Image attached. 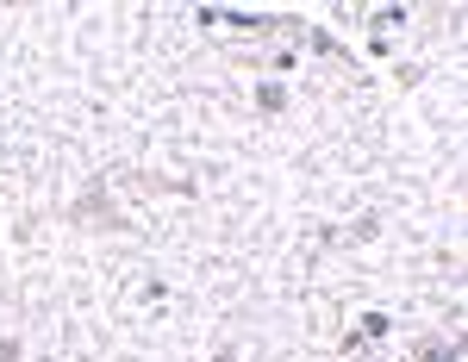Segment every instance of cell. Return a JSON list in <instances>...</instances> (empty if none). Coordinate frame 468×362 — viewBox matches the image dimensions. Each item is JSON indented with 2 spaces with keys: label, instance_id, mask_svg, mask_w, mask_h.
<instances>
[{
  "label": "cell",
  "instance_id": "6da1fadb",
  "mask_svg": "<svg viewBox=\"0 0 468 362\" xmlns=\"http://www.w3.org/2000/svg\"><path fill=\"white\" fill-rule=\"evenodd\" d=\"M69 219H75V225H101V232H131V219L113 207V194H107L101 181H88V188H82V200L69 207Z\"/></svg>",
  "mask_w": 468,
  "mask_h": 362
},
{
  "label": "cell",
  "instance_id": "7a4b0ae2",
  "mask_svg": "<svg viewBox=\"0 0 468 362\" xmlns=\"http://www.w3.org/2000/svg\"><path fill=\"white\" fill-rule=\"evenodd\" d=\"M419 362H463V344L456 338L450 344L444 338H419Z\"/></svg>",
  "mask_w": 468,
  "mask_h": 362
},
{
  "label": "cell",
  "instance_id": "3957f363",
  "mask_svg": "<svg viewBox=\"0 0 468 362\" xmlns=\"http://www.w3.org/2000/svg\"><path fill=\"white\" fill-rule=\"evenodd\" d=\"M256 113H287V88L281 82H256Z\"/></svg>",
  "mask_w": 468,
  "mask_h": 362
},
{
  "label": "cell",
  "instance_id": "277c9868",
  "mask_svg": "<svg viewBox=\"0 0 468 362\" xmlns=\"http://www.w3.org/2000/svg\"><path fill=\"white\" fill-rule=\"evenodd\" d=\"M387 331H393V319H387V313H362V325H356V338H362V344H381Z\"/></svg>",
  "mask_w": 468,
  "mask_h": 362
},
{
  "label": "cell",
  "instance_id": "5b68a950",
  "mask_svg": "<svg viewBox=\"0 0 468 362\" xmlns=\"http://www.w3.org/2000/svg\"><path fill=\"white\" fill-rule=\"evenodd\" d=\"M400 19H406V6H381V13H368V25H375V31H393Z\"/></svg>",
  "mask_w": 468,
  "mask_h": 362
},
{
  "label": "cell",
  "instance_id": "8992f818",
  "mask_svg": "<svg viewBox=\"0 0 468 362\" xmlns=\"http://www.w3.org/2000/svg\"><path fill=\"white\" fill-rule=\"evenodd\" d=\"M306 44H313V50H319V57H344V44H338V38H331V31H306Z\"/></svg>",
  "mask_w": 468,
  "mask_h": 362
},
{
  "label": "cell",
  "instance_id": "52a82bcc",
  "mask_svg": "<svg viewBox=\"0 0 468 362\" xmlns=\"http://www.w3.org/2000/svg\"><path fill=\"white\" fill-rule=\"evenodd\" d=\"M0 362H19V338H0Z\"/></svg>",
  "mask_w": 468,
  "mask_h": 362
},
{
  "label": "cell",
  "instance_id": "ba28073f",
  "mask_svg": "<svg viewBox=\"0 0 468 362\" xmlns=\"http://www.w3.org/2000/svg\"><path fill=\"white\" fill-rule=\"evenodd\" d=\"M213 362H237V350H219V357H213Z\"/></svg>",
  "mask_w": 468,
  "mask_h": 362
},
{
  "label": "cell",
  "instance_id": "9c48e42d",
  "mask_svg": "<svg viewBox=\"0 0 468 362\" xmlns=\"http://www.w3.org/2000/svg\"><path fill=\"white\" fill-rule=\"evenodd\" d=\"M44 362H57V357H44Z\"/></svg>",
  "mask_w": 468,
  "mask_h": 362
}]
</instances>
